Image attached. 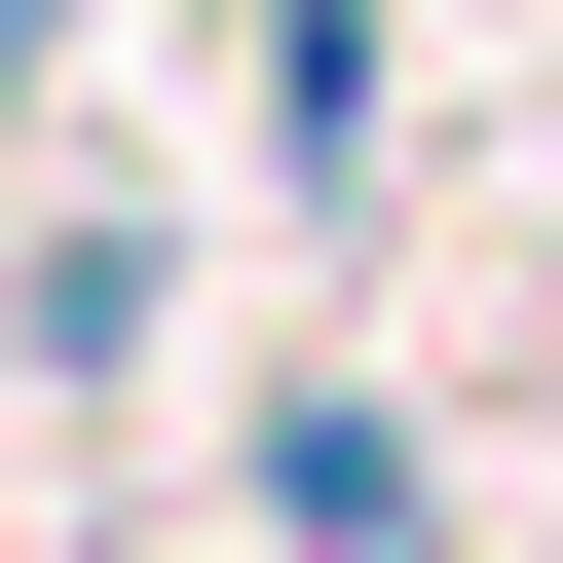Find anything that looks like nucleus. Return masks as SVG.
Listing matches in <instances>:
<instances>
[{
	"label": "nucleus",
	"mask_w": 563,
	"mask_h": 563,
	"mask_svg": "<svg viewBox=\"0 0 563 563\" xmlns=\"http://www.w3.org/2000/svg\"><path fill=\"white\" fill-rule=\"evenodd\" d=\"M263 188H376V0H263Z\"/></svg>",
	"instance_id": "1"
}]
</instances>
